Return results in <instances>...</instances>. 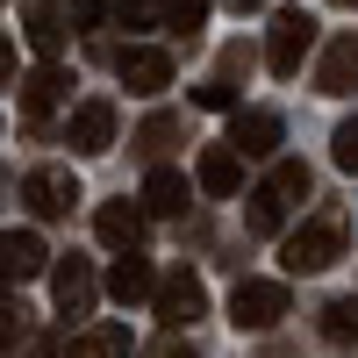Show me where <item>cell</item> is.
Here are the masks:
<instances>
[{
    "label": "cell",
    "instance_id": "obj_22",
    "mask_svg": "<svg viewBox=\"0 0 358 358\" xmlns=\"http://www.w3.org/2000/svg\"><path fill=\"white\" fill-rule=\"evenodd\" d=\"M322 337H330V344H351V337H358V301H330V308H322Z\"/></svg>",
    "mask_w": 358,
    "mask_h": 358
},
{
    "label": "cell",
    "instance_id": "obj_28",
    "mask_svg": "<svg viewBox=\"0 0 358 358\" xmlns=\"http://www.w3.org/2000/svg\"><path fill=\"white\" fill-rule=\"evenodd\" d=\"M229 8H236V15H258V8H265V0H229Z\"/></svg>",
    "mask_w": 358,
    "mask_h": 358
},
{
    "label": "cell",
    "instance_id": "obj_5",
    "mask_svg": "<svg viewBox=\"0 0 358 358\" xmlns=\"http://www.w3.org/2000/svg\"><path fill=\"white\" fill-rule=\"evenodd\" d=\"M72 201H79L72 165H36L22 179V208H29V215H72Z\"/></svg>",
    "mask_w": 358,
    "mask_h": 358
},
{
    "label": "cell",
    "instance_id": "obj_15",
    "mask_svg": "<svg viewBox=\"0 0 358 358\" xmlns=\"http://www.w3.org/2000/svg\"><path fill=\"white\" fill-rule=\"evenodd\" d=\"M101 287H108V294H115L122 308H136V301H151V294H158V273H151V258L122 251V258L108 265V280H101Z\"/></svg>",
    "mask_w": 358,
    "mask_h": 358
},
{
    "label": "cell",
    "instance_id": "obj_16",
    "mask_svg": "<svg viewBox=\"0 0 358 358\" xmlns=\"http://www.w3.org/2000/svg\"><path fill=\"white\" fill-rule=\"evenodd\" d=\"M94 236H101L108 251H136V244H143V208H129V201H101Z\"/></svg>",
    "mask_w": 358,
    "mask_h": 358
},
{
    "label": "cell",
    "instance_id": "obj_3",
    "mask_svg": "<svg viewBox=\"0 0 358 358\" xmlns=\"http://www.w3.org/2000/svg\"><path fill=\"white\" fill-rule=\"evenodd\" d=\"M151 308H158V322H165V330H194V322L208 315V287L187 273V265H179V273H165V280H158Z\"/></svg>",
    "mask_w": 358,
    "mask_h": 358
},
{
    "label": "cell",
    "instance_id": "obj_19",
    "mask_svg": "<svg viewBox=\"0 0 358 358\" xmlns=\"http://www.w3.org/2000/svg\"><path fill=\"white\" fill-rule=\"evenodd\" d=\"M158 22L172 29V36H201V29H208V0H158Z\"/></svg>",
    "mask_w": 358,
    "mask_h": 358
},
{
    "label": "cell",
    "instance_id": "obj_11",
    "mask_svg": "<svg viewBox=\"0 0 358 358\" xmlns=\"http://www.w3.org/2000/svg\"><path fill=\"white\" fill-rule=\"evenodd\" d=\"M315 94H358V29L330 36V50L315 65Z\"/></svg>",
    "mask_w": 358,
    "mask_h": 358
},
{
    "label": "cell",
    "instance_id": "obj_1",
    "mask_svg": "<svg viewBox=\"0 0 358 358\" xmlns=\"http://www.w3.org/2000/svg\"><path fill=\"white\" fill-rule=\"evenodd\" d=\"M344 236H351L344 208H315V215L280 244V265H287V273H322V265H337V258H344Z\"/></svg>",
    "mask_w": 358,
    "mask_h": 358
},
{
    "label": "cell",
    "instance_id": "obj_7",
    "mask_svg": "<svg viewBox=\"0 0 358 358\" xmlns=\"http://www.w3.org/2000/svg\"><path fill=\"white\" fill-rule=\"evenodd\" d=\"M280 136H287V122H280L273 108H236V122H229V151H236V158H273Z\"/></svg>",
    "mask_w": 358,
    "mask_h": 358
},
{
    "label": "cell",
    "instance_id": "obj_10",
    "mask_svg": "<svg viewBox=\"0 0 358 358\" xmlns=\"http://www.w3.org/2000/svg\"><path fill=\"white\" fill-rule=\"evenodd\" d=\"M115 72H122L129 94H165V86H172V57L151 50V43H129L122 57H115Z\"/></svg>",
    "mask_w": 358,
    "mask_h": 358
},
{
    "label": "cell",
    "instance_id": "obj_25",
    "mask_svg": "<svg viewBox=\"0 0 358 358\" xmlns=\"http://www.w3.org/2000/svg\"><path fill=\"white\" fill-rule=\"evenodd\" d=\"M330 158H337L344 172H358V115H351V122H337V136H330Z\"/></svg>",
    "mask_w": 358,
    "mask_h": 358
},
{
    "label": "cell",
    "instance_id": "obj_17",
    "mask_svg": "<svg viewBox=\"0 0 358 358\" xmlns=\"http://www.w3.org/2000/svg\"><path fill=\"white\" fill-rule=\"evenodd\" d=\"M65 358H129V322H86V330H72Z\"/></svg>",
    "mask_w": 358,
    "mask_h": 358
},
{
    "label": "cell",
    "instance_id": "obj_23",
    "mask_svg": "<svg viewBox=\"0 0 358 358\" xmlns=\"http://www.w3.org/2000/svg\"><path fill=\"white\" fill-rule=\"evenodd\" d=\"M172 136H179V122H172V115H151V122L136 129V151H151V158H158V151H165Z\"/></svg>",
    "mask_w": 358,
    "mask_h": 358
},
{
    "label": "cell",
    "instance_id": "obj_4",
    "mask_svg": "<svg viewBox=\"0 0 358 358\" xmlns=\"http://www.w3.org/2000/svg\"><path fill=\"white\" fill-rule=\"evenodd\" d=\"M280 315H287V280H236V294H229L236 330H273Z\"/></svg>",
    "mask_w": 358,
    "mask_h": 358
},
{
    "label": "cell",
    "instance_id": "obj_8",
    "mask_svg": "<svg viewBox=\"0 0 358 358\" xmlns=\"http://www.w3.org/2000/svg\"><path fill=\"white\" fill-rule=\"evenodd\" d=\"M36 273H50V244H43L36 229H0V280L22 287V280H36Z\"/></svg>",
    "mask_w": 358,
    "mask_h": 358
},
{
    "label": "cell",
    "instance_id": "obj_2",
    "mask_svg": "<svg viewBox=\"0 0 358 358\" xmlns=\"http://www.w3.org/2000/svg\"><path fill=\"white\" fill-rule=\"evenodd\" d=\"M308 50H315V15L308 8H280L273 15V36H265V65H273V79H294Z\"/></svg>",
    "mask_w": 358,
    "mask_h": 358
},
{
    "label": "cell",
    "instance_id": "obj_24",
    "mask_svg": "<svg viewBox=\"0 0 358 358\" xmlns=\"http://www.w3.org/2000/svg\"><path fill=\"white\" fill-rule=\"evenodd\" d=\"M194 108H215V115H236V86H229V79H208V86H194Z\"/></svg>",
    "mask_w": 358,
    "mask_h": 358
},
{
    "label": "cell",
    "instance_id": "obj_30",
    "mask_svg": "<svg viewBox=\"0 0 358 358\" xmlns=\"http://www.w3.org/2000/svg\"><path fill=\"white\" fill-rule=\"evenodd\" d=\"M337 8H358V0H337Z\"/></svg>",
    "mask_w": 358,
    "mask_h": 358
},
{
    "label": "cell",
    "instance_id": "obj_18",
    "mask_svg": "<svg viewBox=\"0 0 358 358\" xmlns=\"http://www.w3.org/2000/svg\"><path fill=\"white\" fill-rule=\"evenodd\" d=\"M187 201H194V187H187V172H172V165H158L151 179H143V208H151V215H187Z\"/></svg>",
    "mask_w": 358,
    "mask_h": 358
},
{
    "label": "cell",
    "instance_id": "obj_12",
    "mask_svg": "<svg viewBox=\"0 0 358 358\" xmlns=\"http://www.w3.org/2000/svg\"><path fill=\"white\" fill-rule=\"evenodd\" d=\"M22 36H29V50H36L43 65H57V50H65V15H57V0H22Z\"/></svg>",
    "mask_w": 358,
    "mask_h": 358
},
{
    "label": "cell",
    "instance_id": "obj_14",
    "mask_svg": "<svg viewBox=\"0 0 358 358\" xmlns=\"http://www.w3.org/2000/svg\"><path fill=\"white\" fill-rule=\"evenodd\" d=\"M194 187H201V194H215V201H229L236 187H244V158H236L229 143H208V151L194 158Z\"/></svg>",
    "mask_w": 358,
    "mask_h": 358
},
{
    "label": "cell",
    "instance_id": "obj_9",
    "mask_svg": "<svg viewBox=\"0 0 358 358\" xmlns=\"http://www.w3.org/2000/svg\"><path fill=\"white\" fill-rule=\"evenodd\" d=\"M50 294H57V308H65V315H86V308L101 301V273H94L86 258H57V265H50Z\"/></svg>",
    "mask_w": 358,
    "mask_h": 358
},
{
    "label": "cell",
    "instance_id": "obj_29",
    "mask_svg": "<svg viewBox=\"0 0 358 358\" xmlns=\"http://www.w3.org/2000/svg\"><path fill=\"white\" fill-rule=\"evenodd\" d=\"M8 337H15V330H8V322H0V358H8Z\"/></svg>",
    "mask_w": 358,
    "mask_h": 358
},
{
    "label": "cell",
    "instance_id": "obj_27",
    "mask_svg": "<svg viewBox=\"0 0 358 358\" xmlns=\"http://www.w3.org/2000/svg\"><path fill=\"white\" fill-rule=\"evenodd\" d=\"M0 79H15V43L0 36Z\"/></svg>",
    "mask_w": 358,
    "mask_h": 358
},
{
    "label": "cell",
    "instance_id": "obj_21",
    "mask_svg": "<svg viewBox=\"0 0 358 358\" xmlns=\"http://www.w3.org/2000/svg\"><path fill=\"white\" fill-rule=\"evenodd\" d=\"M265 187H273V194H280L287 208H301L315 179H308V165H301V158H287V165H273V179H265Z\"/></svg>",
    "mask_w": 358,
    "mask_h": 358
},
{
    "label": "cell",
    "instance_id": "obj_26",
    "mask_svg": "<svg viewBox=\"0 0 358 358\" xmlns=\"http://www.w3.org/2000/svg\"><path fill=\"white\" fill-rule=\"evenodd\" d=\"M115 22H122V29H151L158 8H151V0H115Z\"/></svg>",
    "mask_w": 358,
    "mask_h": 358
},
{
    "label": "cell",
    "instance_id": "obj_6",
    "mask_svg": "<svg viewBox=\"0 0 358 358\" xmlns=\"http://www.w3.org/2000/svg\"><path fill=\"white\" fill-rule=\"evenodd\" d=\"M65 143H72L79 158H101L108 143H115V101H79L65 115Z\"/></svg>",
    "mask_w": 358,
    "mask_h": 358
},
{
    "label": "cell",
    "instance_id": "obj_13",
    "mask_svg": "<svg viewBox=\"0 0 358 358\" xmlns=\"http://www.w3.org/2000/svg\"><path fill=\"white\" fill-rule=\"evenodd\" d=\"M65 94H72V72H65V65H36V72L22 79V115H29V122H43V115L65 108Z\"/></svg>",
    "mask_w": 358,
    "mask_h": 358
},
{
    "label": "cell",
    "instance_id": "obj_20",
    "mask_svg": "<svg viewBox=\"0 0 358 358\" xmlns=\"http://www.w3.org/2000/svg\"><path fill=\"white\" fill-rule=\"evenodd\" d=\"M280 222H287V201H280L273 187H258L251 208H244V229H251V236H280Z\"/></svg>",
    "mask_w": 358,
    "mask_h": 358
}]
</instances>
